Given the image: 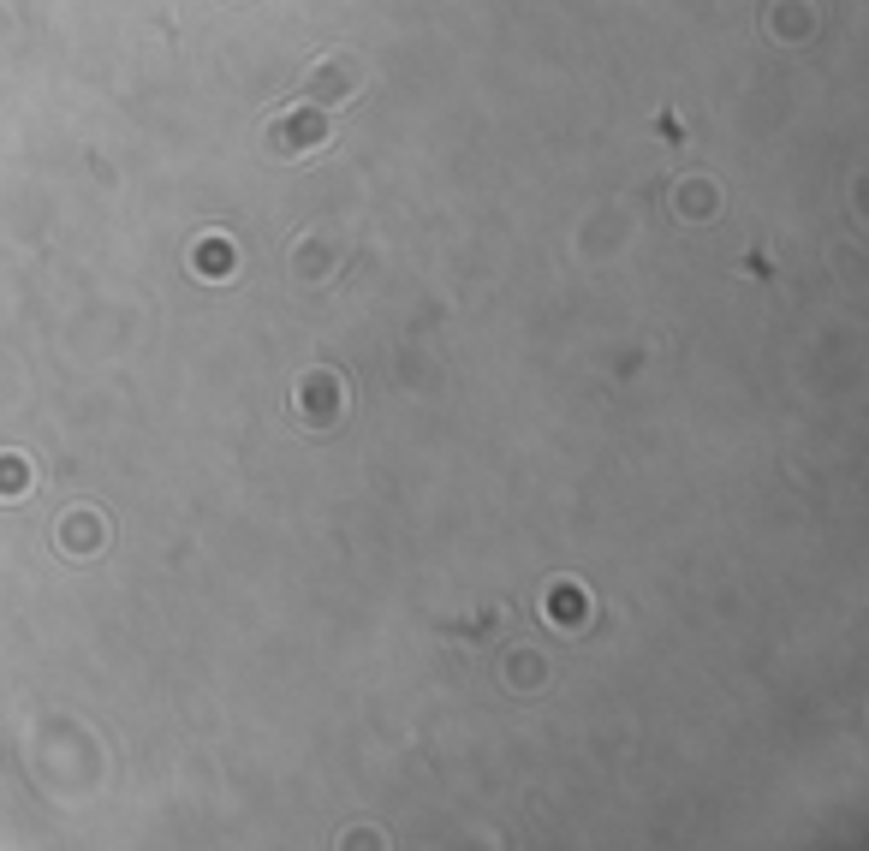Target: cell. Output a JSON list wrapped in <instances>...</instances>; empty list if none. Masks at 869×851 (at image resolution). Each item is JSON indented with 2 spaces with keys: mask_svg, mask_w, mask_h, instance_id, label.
<instances>
[{
  "mask_svg": "<svg viewBox=\"0 0 869 851\" xmlns=\"http://www.w3.org/2000/svg\"><path fill=\"white\" fill-rule=\"evenodd\" d=\"M292 137H298V149L322 143V120H280V125H274V143H280V149H286Z\"/></svg>",
  "mask_w": 869,
  "mask_h": 851,
  "instance_id": "2",
  "label": "cell"
},
{
  "mask_svg": "<svg viewBox=\"0 0 869 851\" xmlns=\"http://www.w3.org/2000/svg\"><path fill=\"white\" fill-rule=\"evenodd\" d=\"M352 84H358V60H352V54L322 60V72H316V90H322V96H340V90H352Z\"/></svg>",
  "mask_w": 869,
  "mask_h": 851,
  "instance_id": "1",
  "label": "cell"
},
{
  "mask_svg": "<svg viewBox=\"0 0 869 851\" xmlns=\"http://www.w3.org/2000/svg\"><path fill=\"white\" fill-rule=\"evenodd\" d=\"M24 483H30V471H24V465H6V459H0V488H12L6 500H18V494H24Z\"/></svg>",
  "mask_w": 869,
  "mask_h": 851,
  "instance_id": "3",
  "label": "cell"
}]
</instances>
